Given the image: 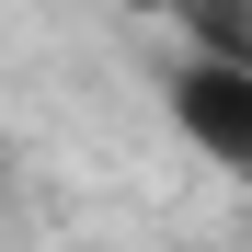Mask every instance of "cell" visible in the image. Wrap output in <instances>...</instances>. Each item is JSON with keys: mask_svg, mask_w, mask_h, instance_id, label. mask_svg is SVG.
Listing matches in <instances>:
<instances>
[{"mask_svg": "<svg viewBox=\"0 0 252 252\" xmlns=\"http://www.w3.org/2000/svg\"><path fill=\"white\" fill-rule=\"evenodd\" d=\"M126 12H172V0H126Z\"/></svg>", "mask_w": 252, "mask_h": 252, "instance_id": "2", "label": "cell"}, {"mask_svg": "<svg viewBox=\"0 0 252 252\" xmlns=\"http://www.w3.org/2000/svg\"><path fill=\"white\" fill-rule=\"evenodd\" d=\"M172 126H184V149L206 172L252 184V58L241 46H195L172 69Z\"/></svg>", "mask_w": 252, "mask_h": 252, "instance_id": "1", "label": "cell"}]
</instances>
